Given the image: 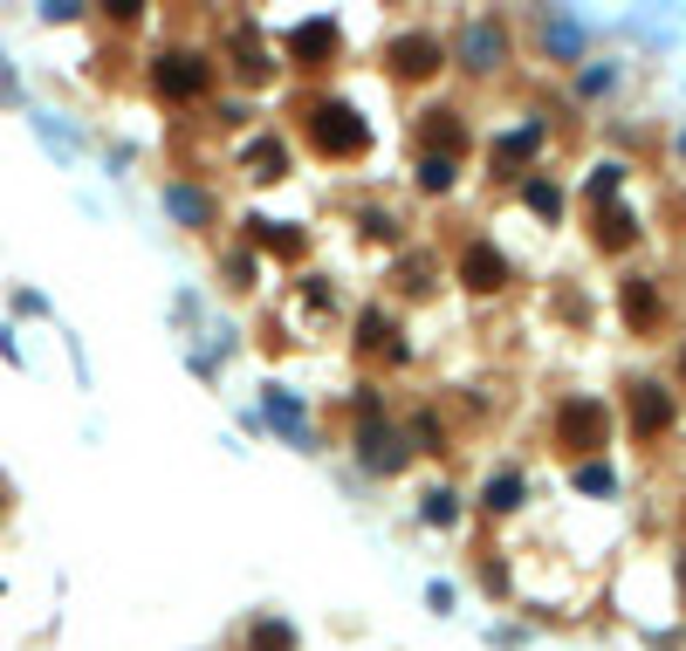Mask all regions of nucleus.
I'll return each mask as SVG.
<instances>
[{
  "label": "nucleus",
  "mask_w": 686,
  "mask_h": 651,
  "mask_svg": "<svg viewBox=\"0 0 686 651\" xmlns=\"http://www.w3.org/2000/svg\"><path fill=\"white\" fill-rule=\"evenodd\" d=\"M521 501V487L515 480H501V487H488V508H515Z\"/></svg>",
  "instance_id": "nucleus-13"
},
{
  "label": "nucleus",
  "mask_w": 686,
  "mask_h": 651,
  "mask_svg": "<svg viewBox=\"0 0 686 651\" xmlns=\"http://www.w3.org/2000/svg\"><path fill=\"white\" fill-rule=\"evenodd\" d=\"M604 432H612V412H604L597 398H570L556 419V445L563 453H590V445H604Z\"/></svg>",
  "instance_id": "nucleus-2"
},
{
  "label": "nucleus",
  "mask_w": 686,
  "mask_h": 651,
  "mask_svg": "<svg viewBox=\"0 0 686 651\" xmlns=\"http://www.w3.org/2000/svg\"><path fill=\"white\" fill-rule=\"evenodd\" d=\"M151 83H158V97H199V90H213V62L207 56H166L151 69Z\"/></svg>",
  "instance_id": "nucleus-4"
},
{
  "label": "nucleus",
  "mask_w": 686,
  "mask_h": 651,
  "mask_svg": "<svg viewBox=\"0 0 686 651\" xmlns=\"http://www.w3.org/2000/svg\"><path fill=\"white\" fill-rule=\"evenodd\" d=\"M625 322L632 330H659L666 322V296L653 289V281H625Z\"/></svg>",
  "instance_id": "nucleus-7"
},
{
  "label": "nucleus",
  "mask_w": 686,
  "mask_h": 651,
  "mask_svg": "<svg viewBox=\"0 0 686 651\" xmlns=\"http://www.w3.org/2000/svg\"><path fill=\"white\" fill-rule=\"evenodd\" d=\"M447 179H454V166H447V158H426V166H419V186H426V192H439Z\"/></svg>",
  "instance_id": "nucleus-12"
},
{
  "label": "nucleus",
  "mask_w": 686,
  "mask_h": 651,
  "mask_svg": "<svg viewBox=\"0 0 686 651\" xmlns=\"http://www.w3.org/2000/svg\"><path fill=\"white\" fill-rule=\"evenodd\" d=\"M597 240L604 248H632V213L618 199H597Z\"/></svg>",
  "instance_id": "nucleus-9"
},
{
  "label": "nucleus",
  "mask_w": 686,
  "mask_h": 651,
  "mask_svg": "<svg viewBox=\"0 0 686 651\" xmlns=\"http://www.w3.org/2000/svg\"><path fill=\"white\" fill-rule=\"evenodd\" d=\"M309 138H316L322 158H365V144H371L365 117L350 103H309Z\"/></svg>",
  "instance_id": "nucleus-1"
},
{
  "label": "nucleus",
  "mask_w": 686,
  "mask_h": 651,
  "mask_svg": "<svg viewBox=\"0 0 686 651\" xmlns=\"http://www.w3.org/2000/svg\"><path fill=\"white\" fill-rule=\"evenodd\" d=\"M577 487H584V494H612V467H597V460H590V467L577 473Z\"/></svg>",
  "instance_id": "nucleus-11"
},
{
  "label": "nucleus",
  "mask_w": 686,
  "mask_h": 651,
  "mask_svg": "<svg viewBox=\"0 0 686 651\" xmlns=\"http://www.w3.org/2000/svg\"><path fill=\"white\" fill-rule=\"evenodd\" d=\"M255 651H296L289 624H255Z\"/></svg>",
  "instance_id": "nucleus-10"
},
{
  "label": "nucleus",
  "mask_w": 686,
  "mask_h": 651,
  "mask_svg": "<svg viewBox=\"0 0 686 651\" xmlns=\"http://www.w3.org/2000/svg\"><path fill=\"white\" fill-rule=\"evenodd\" d=\"M385 62H391L398 83H433L439 62H447V49H439V34H398Z\"/></svg>",
  "instance_id": "nucleus-3"
},
{
  "label": "nucleus",
  "mask_w": 686,
  "mask_h": 651,
  "mask_svg": "<svg viewBox=\"0 0 686 651\" xmlns=\"http://www.w3.org/2000/svg\"><path fill=\"white\" fill-rule=\"evenodd\" d=\"M289 56L296 62H322V56H337V21H302L289 34Z\"/></svg>",
  "instance_id": "nucleus-8"
},
{
  "label": "nucleus",
  "mask_w": 686,
  "mask_h": 651,
  "mask_svg": "<svg viewBox=\"0 0 686 651\" xmlns=\"http://www.w3.org/2000/svg\"><path fill=\"white\" fill-rule=\"evenodd\" d=\"M460 281H467L474 296H495V289H508V261L488 248V240H474V248L460 254Z\"/></svg>",
  "instance_id": "nucleus-5"
},
{
  "label": "nucleus",
  "mask_w": 686,
  "mask_h": 651,
  "mask_svg": "<svg viewBox=\"0 0 686 651\" xmlns=\"http://www.w3.org/2000/svg\"><path fill=\"white\" fill-rule=\"evenodd\" d=\"M632 425H638V439H659L666 425H673V398L659 391V384H632Z\"/></svg>",
  "instance_id": "nucleus-6"
},
{
  "label": "nucleus",
  "mask_w": 686,
  "mask_h": 651,
  "mask_svg": "<svg viewBox=\"0 0 686 651\" xmlns=\"http://www.w3.org/2000/svg\"><path fill=\"white\" fill-rule=\"evenodd\" d=\"M529 207H536V213H549V220H556V186H529Z\"/></svg>",
  "instance_id": "nucleus-14"
}]
</instances>
